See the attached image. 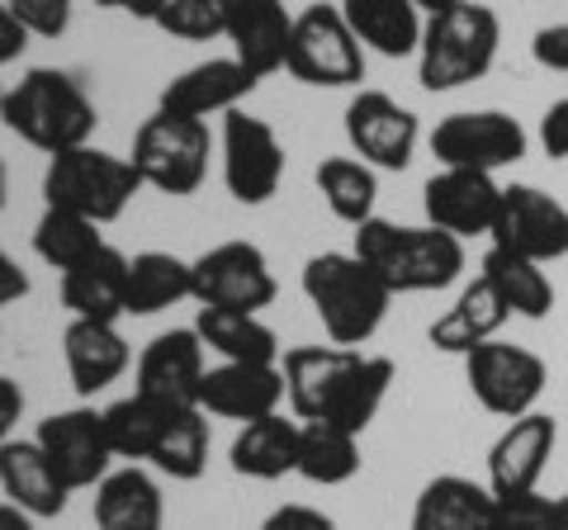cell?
Instances as JSON below:
<instances>
[{
    "label": "cell",
    "mask_w": 568,
    "mask_h": 530,
    "mask_svg": "<svg viewBox=\"0 0 568 530\" xmlns=\"http://www.w3.org/2000/svg\"><path fill=\"white\" fill-rule=\"evenodd\" d=\"M284 402L298 421H327L365 436L379 417L388 384H394V360L369 356V350L346 346H290L284 350Z\"/></svg>",
    "instance_id": "obj_1"
},
{
    "label": "cell",
    "mask_w": 568,
    "mask_h": 530,
    "mask_svg": "<svg viewBox=\"0 0 568 530\" xmlns=\"http://www.w3.org/2000/svg\"><path fill=\"white\" fill-rule=\"evenodd\" d=\"M355 256L375 271L388 289L398 294H436L450 289L465 275V242L440 233L432 223H394V218H369L355 227Z\"/></svg>",
    "instance_id": "obj_2"
},
{
    "label": "cell",
    "mask_w": 568,
    "mask_h": 530,
    "mask_svg": "<svg viewBox=\"0 0 568 530\" xmlns=\"http://www.w3.org/2000/svg\"><path fill=\"white\" fill-rule=\"evenodd\" d=\"M0 123L33 152L58 156L91 143L100 114H95V100L85 95V85L71 72H62V67H29L6 91Z\"/></svg>",
    "instance_id": "obj_3"
},
{
    "label": "cell",
    "mask_w": 568,
    "mask_h": 530,
    "mask_svg": "<svg viewBox=\"0 0 568 530\" xmlns=\"http://www.w3.org/2000/svg\"><path fill=\"white\" fill-rule=\"evenodd\" d=\"M298 285H304V298L317 313V323H323L327 342L346 346V350H361L369 337H375L388 317V304H394V289H388L355 252L308 256Z\"/></svg>",
    "instance_id": "obj_4"
},
{
    "label": "cell",
    "mask_w": 568,
    "mask_h": 530,
    "mask_svg": "<svg viewBox=\"0 0 568 530\" xmlns=\"http://www.w3.org/2000/svg\"><path fill=\"white\" fill-rule=\"evenodd\" d=\"M497 43H503V20H497V10L478 6V0L432 14L417 48L422 91L446 95L469 81H484L497 62Z\"/></svg>",
    "instance_id": "obj_5"
},
{
    "label": "cell",
    "mask_w": 568,
    "mask_h": 530,
    "mask_svg": "<svg viewBox=\"0 0 568 530\" xmlns=\"http://www.w3.org/2000/svg\"><path fill=\"white\" fill-rule=\"evenodd\" d=\"M138 190L148 185H142V175L133 171L129 156H114L91 143L48 156V171H43V204L81 214L100 227L123 218V208L138 200Z\"/></svg>",
    "instance_id": "obj_6"
},
{
    "label": "cell",
    "mask_w": 568,
    "mask_h": 530,
    "mask_svg": "<svg viewBox=\"0 0 568 530\" xmlns=\"http://www.w3.org/2000/svg\"><path fill=\"white\" fill-rule=\"evenodd\" d=\"M209 156H213V133L204 119L152 110L138 123L129 162L148 190H162L171 200H190L209 175Z\"/></svg>",
    "instance_id": "obj_7"
},
{
    "label": "cell",
    "mask_w": 568,
    "mask_h": 530,
    "mask_svg": "<svg viewBox=\"0 0 568 530\" xmlns=\"http://www.w3.org/2000/svg\"><path fill=\"white\" fill-rule=\"evenodd\" d=\"M284 72L298 85H317V91H351L365 81V48L351 33L342 6H308L294 14V39Z\"/></svg>",
    "instance_id": "obj_8"
},
{
    "label": "cell",
    "mask_w": 568,
    "mask_h": 530,
    "mask_svg": "<svg viewBox=\"0 0 568 530\" xmlns=\"http://www.w3.org/2000/svg\"><path fill=\"white\" fill-rule=\"evenodd\" d=\"M465 384L474 402L493 417H507L517 421L526 412H540L536 402L545 398V384H549V369L536 350L526 346H511V342H484L478 350L465 356Z\"/></svg>",
    "instance_id": "obj_9"
},
{
    "label": "cell",
    "mask_w": 568,
    "mask_h": 530,
    "mask_svg": "<svg viewBox=\"0 0 568 530\" xmlns=\"http://www.w3.org/2000/svg\"><path fill=\"white\" fill-rule=\"evenodd\" d=\"M194 271V304L200 308H237L261 313L275 304V271L256 242H219L190 261Z\"/></svg>",
    "instance_id": "obj_10"
},
{
    "label": "cell",
    "mask_w": 568,
    "mask_h": 530,
    "mask_svg": "<svg viewBox=\"0 0 568 530\" xmlns=\"http://www.w3.org/2000/svg\"><path fill=\"white\" fill-rule=\"evenodd\" d=\"M526 147L530 137L521 129V119H511L507 110H459L432 129V152L440 166L497 175L503 166H517Z\"/></svg>",
    "instance_id": "obj_11"
},
{
    "label": "cell",
    "mask_w": 568,
    "mask_h": 530,
    "mask_svg": "<svg viewBox=\"0 0 568 530\" xmlns=\"http://www.w3.org/2000/svg\"><path fill=\"white\" fill-rule=\"evenodd\" d=\"M219 152H223V185H227V194H233L237 204L261 208V204H271L280 194L284 143H280V133L265 119L246 114V110L223 114Z\"/></svg>",
    "instance_id": "obj_12"
},
{
    "label": "cell",
    "mask_w": 568,
    "mask_h": 530,
    "mask_svg": "<svg viewBox=\"0 0 568 530\" xmlns=\"http://www.w3.org/2000/svg\"><path fill=\"white\" fill-rule=\"evenodd\" d=\"M488 246H503V252L540 261V265L564 261L568 256V204H559L540 185H503V204H497Z\"/></svg>",
    "instance_id": "obj_13"
},
{
    "label": "cell",
    "mask_w": 568,
    "mask_h": 530,
    "mask_svg": "<svg viewBox=\"0 0 568 530\" xmlns=\"http://www.w3.org/2000/svg\"><path fill=\"white\" fill-rule=\"evenodd\" d=\"M422 123L388 91H355L346 104V143L375 171H407L417 152Z\"/></svg>",
    "instance_id": "obj_14"
},
{
    "label": "cell",
    "mask_w": 568,
    "mask_h": 530,
    "mask_svg": "<svg viewBox=\"0 0 568 530\" xmlns=\"http://www.w3.org/2000/svg\"><path fill=\"white\" fill-rule=\"evenodd\" d=\"M33 440L43 446L52 459V469L62 473V483L71 492L95 488L104 473L114 469V446L104 431V408H67V412H48L39 421Z\"/></svg>",
    "instance_id": "obj_15"
},
{
    "label": "cell",
    "mask_w": 568,
    "mask_h": 530,
    "mask_svg": "<svg viewBox=\"0 0 568 530\" xmlns=\"http://www.w3.org/2000/svg\"><path fill=\"white\" fill-rule=\"evenodd\" d=\"M497 204H503V185H497V175H488V171L440 166L432 181L422 185L426 223L459 242L488 237L497 223Z\"/></svg>",
    "instance_id": "obj_16"
},
{
    "label": "cell",
    "mask_w": 568,
    "mask_h": 530,
    "mask_svg": "<svg viewBox=\"0 0 568 530\" xmlns=\"http://www.w3.org/2000/svg\"><path fill=\"white\" fill-rule=\"evenodd\" d=\"M209 375V350L194 327H171L162 337L142 346L133 365V388L162 402H181V408H200V384Z\"/></svg>",
    "instance_id": "obj_17"
},
{
    "label": "cell",
    "mask_w": 568,
    "mask_h": 530,
    "mask_svg": "<svg viewBox=\"0 0 568 530\" xmlns=\"http://www.w3.org/2000/svg\"><path fill=\"white\" fill-rule=\"evenodd\" d=\"M256 77L246 72L237 58H204L175 72L162 95H156V110L181 114V119H209V114H233L242 110V100L256 91Z\"/></svg>",
    "instance_id": "obj_18"
},
{
    "label": "cell",
    "mask_w": 568,
    "mask_h": 530,
    "mask_svg": "<svg viewBox=\"0 0 568 530\" xmlns=\"http://www.w3.org/2000/svg\"><path fill=\"white\" fill-rule=\"evenodd\" d=\"M559 446V421L549 412H526L507 421L488 450V488L493 492H536Z\"/></svg>",
    "instance_id": "obj_19"
},
{
    "label": "cell",
    "mask_w": 568,
    "mask_h": 530,
    "mask_svg": "<svg viewBox=\"0 0 568 530\" xmlns=\"http://www.w3.org/2000/svg\"><path fill=\"white\" fill-rule=\"evenodd\" d=\"M200 408L209 417L227 421H261L284 408V369L280 365H242V360H219L209 365L200 384Z\"/></svg>",
    "instance_id": "obj_20"
},
{
    "label": "cell",
    "mask_w": 568,
    "mask_h": 530,
    "mask_svg": "<svg viewBox=\"0 0 568 530\" xmlns=\"http://www.w3.org/2000/svg\"><path fill=\"white\" fill-rule=\"evenodd\" d=\"M129 261L119 246L104 242L95 256L71 265L62 275V308L85 323H119L129 317Z\"/></svg>",
    "instance_id": "obj_21"
},
{
    "label": "cell",
    "mask_w": 568,
    "mask_h": 530,
    "mask_svg": "<svg viewBox=\"0 0 568 530\" xmlns=\"http://www.w3.org/2000/svg\"><path fill=\"white\" fill-rule=\"evenodd\" d=\"M62 360H67L71 388H77L81 398H95L110 384L123 379V369L133 365V350L123 342L119 323H85V317H71L67 332H62Z\"/></svg>",
    "instance_id": "obj_22"
},
{
    "label": "cell",
    "mask_w": 568,
    "mask_h": 530,
    "mask_svg": "<svg viewBox=\"0 0 568 530\" xmlns=\"http://www.w3.org/2000/svg\"><path fill=\"white\" fill-rule=\"evenodd\" d=\"M0 492H6V502L29 511L33 521L62 517L71 498V488L52 469V459L43 455L39 440H20V436L0 446Z\"/></svg>",
    "instance_id": "obj_23"
},
{
    "label": "cell",
    "mask_w": 568,
    "mask_h": 530,
    "mask_svg": "<svg viewBox=\"0 0 568 530\" xmlns=\"http://www.w3.org/2000/svg\"><path fill=\"white\" fill-rule=\"evenodd\" d=\"M95 530H166V498L148 465L110 469L95 483Z\"/></svg>",
    "instance_id": "obj_24"
},
{
    "label": "cell",
    "mask_w": 568,
    "mask_h": 530,
    "mask_svg": "<svg viewBox=\"0 0 568 530\" xmlns=\"http://www.w3.org/2000/svg\"><path fill=\"white\" fill-rule=\"evenodd\" d=\"M290 39H294V14L284 10V0H237V14L227 24V43H233V58L256 81L284 72Z\"/></svg>",
    "instance_id": "obj_25"
},
{
    "label": "cell",
    "mask_w": 568,
    "mask_h": 530,
    "mask_svg": "<svg viewBox=\"0 0 568 530\" xmlns=\"http://www.w3.org/2000/svg\"><path fill=\"white\" fill-rule=\"evenodd\" d=\"M511 323V308L503 304V294H497L484 275H474L459 298L436 317L432 327H426V342L436 350H446V356H469L484 342H497V332Z\"/></svg>",
    "instance_id": "obj_26"
},
{
    "label": "cell",
    "mask_w": 568,
    "mask_h": 530,
    "mask_svg": "<svg viewBox=\"0 0 568 530\" xmlns=\"http://www.w3.org/2000/svg\"><path fill=\"white\" fill-rule=\"evenodd\" d=\"M493 526V488L474 483L465 473H440L432 479L417 502L407 530H488Z\"/></svg>",
    "instance_id": "obj_27"
},
{
    "label": "cell",
    "mask_w": 568,
    "mask_h": 530,
    "mask_svg": "<svg viewBox=\"0 0 568 530\" xmlns=\"http://www.w3.org/2000/svg\"><path fill=\"white\" fill-rule=\"evenodd\" d=\"M227 465H233V473L256 483H275L284 473H298V417L271 412L261 421H246L233 436Z\"/></svg>",
    "instance_id": "obj_28"
},
{
    "label": "cell",
    "mask_w": 568,
    "mask_h": 530,
    "mask_svg": "<svg viewBox=\"0 0 568 530\" xmlns=\"http://www.w3.org/2000/svg\"><path fill=\"white\" fill-rule=\"evenodd\" d=\"M342 14L365 52H379V58L394 62L417 58L426 20L413 0H342Z\"/></svg>",
    "instance_id": "obj_29"
},
{
    "label": "cell",
    "mask_w": 568,
    "mask_h": 530,
    "mask_svg": "<svg viewBox=\"0 0 568 530\" xmlns=\"http://www.w3.org/2000/svg\"><path fill=\"white\" fill-rule=\"evenodd\" d=\"M204 350L219 360H242V365H280L284 346L271 327L261 323V313H237V308H200L194 317Z\"/></svg>",
    "instance_id": "obj_30"
},
{
    "label": "cell",
    "mask_w": 568,
    "mask_h": 530,
    "mask_svg": "<svg viewBox=\"0 0 568 530\" xmlns=\"http://www.w3.org/2000/svg\"><path fill=\"white\" fill-rule=\"evenodd\" d=\"M478 275L503 294V304L511 308V317H530V323H540V317L555 313V279H549V271L540 261H526V256L503 252V246H488Z\"/></svg>",
    "instance_id": "obj_31"
},
{
    "label": "cell",
    "mask_w": 568,
    "mask_h": 530,
    "mask_svg": "<svg viewBox=\"0 0 568 530\" xmlns=\"http://www.w3.org/2000/svg\"><path fill=\"white\" fill-rule=\"evenodd\" d=\"M194 298V271L175 252H138L129 261V317H152Z\"/></svg>",
    "instance_id": "obj_32"
},
{
    "label": "cell",
    "mask_w": 568,
    "mask_h": 530,
    "mask_svg": "<svg viewBox=\"0 0 568 530\" xmlns=\"http://www.w3.org/2000/svg\"><path fill=\"white\" fill-rule=\"evenodd\" d=\"M171 408L181 402H162V398H148V394H123L104 408V431H110V446H114V459H129V465H148L156 440L166 431V417Z\"/></svg>",
    "instance_id": "obj_33"
},
{
    "label": "cell",
    "mask_w": 568,
    "mask_h": 530,
    "mask_svg": "<svg viewBox=\"0 0 568 530\" xmlns=\"http://www.w3.org/2000/svg\"><path fill=\"white\" fill-rule=\"evenodd\" d=\"M355 473H361V436L327 421H298V479L342 488Z\"/></svg>",
    "instance_id": "obj_34"
},
{
    "label": "cell",
    "mask_w": 568,
    "mask_h": 530,
    "mask_svg": "<svg viewBox=\"0 0 568 530\" xmlns=\"http://www.w3.org/2000/svg\"><path fill=\"white\" fill-rule=\"evenodd\" d=\"M317 194L332 208V218H342L351 227H361L375 218V200H379V175L375 166H365L361 156H323L313 171Z\"/></svg>",
    "instance_id": "obj_35"
},
{
    "label": "cell",
    "mask_w": 568,
    "mask_h": 530,
    "mask_svg": "<svg viewBox=\"0 0 568 530\" xmlns=\"http://www.w3.org/2000/svg\"><path fill=\"white\" fill-rule=\"evenodd\" d=\"M209 440H213V431H209L204 408H171L166 431L156 440L148 465L175 483H194V479H204V469H209Z\"/></svg>",
    "instance_id": "obj_36"
},
{
    "label": "cell",
    "mask_w": 568,
    "mask_h": 530,
    "mask_svg": "<svg viewBox=\"0 0 568 530\" xmlns=\"http://www.w3.org/2000/svg\"><path fill=\"white\" fill-rule=\"evenodd\" d=\"M104 246V233L100 223L81 218V214H67V208H48L39 223H33V256H39L43 265H52L58 275H67L71 265H81L85 256H95Z\"/></svg>",
    "instance_id": "obj_37"
},
{
    "label": "cell",
    "mask_w": 568,
    "mask_h": 530,
    "mask_svg": "<svg viewBox=\"0 0 568 530\" xmlns=\"http://www.w3.org/2000/svg\"><path fill=\"white\" fill-rule=\"evenodd\" d=\"M233 14L237 0H166V10L156 14V29L185 43H209V39H227Z\"/></svg>",
    "instance_id": "obj_38"
},
{
    "label": "cell",
    "mask_w": 568,
    "mask_h": 530,
    "mask_svg": "<svg viewBox=\"0 0 568 530\" xmlns=\"http://www.w3.org/2000/svg\"><path fill=\"white\" fill-rule=\"evenodd\" d=\"M549 507L555 498L545 492H493V526L488 530H549Z\"/></svg>",
    "instance_id": "obj_39"
},
{
    "label": "cell",
    "mask_w": 568,
    "mask_h": 530,
    "mask_svg": "<svg viewBox=\"0 0 568 530\" xmlns=\"http://www.w3.org/2000/svg\"><path fill=\"white\" fill-rule=\"evenodd\" d=\"M71 6L77 0H10L14 20L29 29V39H62L71 29Z\"/></svg>",
    "instance_id": "obj_40"
},
{
    "label": "cell",
    "mask_w": 568,
    "mask_h": 530,
    "mask_svg": "<svg viewBox=\"0 0 568 530\" xmlns=\"http://www.w3.org/2000/svg\"><path fill=\"white\" fill-rule=\"evenodd\" d=\"M261 530H336V521L327 517L323 507H308V502H284V507H275L271 517L261 521Z\"/></svg>",
    "instance_id": "obj_41"
},
{
    "label": "cell",
    "mask_w": 568,
    "mask_h": 530,
    "mask_svg": "<svg viewBox=\"0 0 568 530\" xmlns=\"http://www.w3.org/2000/svg\"><path fill=\"white\" fill-rule=\"evenodd\" d=\"M530 58H536L545 72H564L568 77V24H545L530 39Z\"/></svg>",
    "instance_id": "obj_42"
},
{
    "label": "cell",
    "mask_w": 568,
    "mask_h": 530,
    "mask_svg": "<svg viewBox=\"0 0 568 530\" xmlns=\"http://www.w3.org/2000/svg\"><path fill=\"white\" fill-rule=\"evenodd\" d=\"M540 147L549 162H568V95L555 100L540 119Z\"/></svg>",
    "instance_id": "obj_43"
},
{
    "label": "cell",
    "mask_w": 568,
    "mask_h": 530,
    "mask_svg": "<svg viewBox=\"0 0 568 530\" xmlns=\"http://www.w3.org/2000/svg\"><path fill=\"white\" fill-rule=\"evenodd\" d=\"M24 48H29V29L14 20L10 0H0V67L20 62V58H24Z\"/></svg>",
    "instance_id": "obj_44"
},
{
    "label": "cell",
    "mask_w": 568,
    "mask_h": 530,
    "mask_svg": "<svg viewBox=\"0 0 568 530\" xmlns=\"http://www.w3.org/2000/svg\"><path fill=\"white\" fill-rule=\"evenodd\" d=\"M24 417V388L14 384L10 375H0V446L14 440V427H20Z\"/></svg>",
    "instance_id": "obj_45"
},
{
    "label": "cell",
    "mask_w": 568,
    "mask_h": 530,
    "mask_svg": "<svg viewBox=\"0 0 568 530\" xmlns=\"http://www.w3.org/2000/svg\"><path fill=\"white\" fill-rule=\"evenodd\" d=\"M24 294H29V275L20 271V261H14L6 246H0V308L20 304Z\"/></svg>",
    "instance_id": "obj_46"
},
{
    "label": "cell",
    "mask_w": 568,
    "mask_h": 530,
    "mask_svg": "<svg viewBox=\"0 0 568 530\" xmlns=\"http://www.w3.org/2000/svg\"><path fill=\"white\" fill-rule=\"evenodd\" d=\"M100 10H119V14H133V20H148L156 24V14L166 10V0H95Z\"/></svg>",
    "instance_id": "obj_47"
},
{
    "label": "cell",
    "mask_w": 568,
    "mask_h": 530,
    "mask_svg": "<svg viewBox=\"0 0 568 530\" xmlns=\"http://www.w3.org/2000/svg\"><path fill=\"white\" fill-rule=\"evenodd\" d=\"M0 530H33V517L14 502H0Z\"/></svg>",
    "instance_id": "obj_48"
},
{
    "label": "cell",
    "mask_w": 568,
    "mask_h": 530,
    "mask_svg": "<svg viewBox=\"0 0 568 530\" xmlns=\"http://www.w3.org/2000/svg\"><path fill=\"white\" fill-rule=\"evenodd\" d=\"M549 530H568V492H559L555 507H549Z\"/></svg>",
    "instance_id": "obj_49"
},
{
    "label": "cell",
    "mask_w": 568,
    "mask_h": 530,
    "mask_svg": "<svg viewBox=\"0 0 568 530\" xmlns=\"http://www.w3.org/2000/svg\"><path fill=\"white\" fill-rule=\"evenodd\" d=\"M417 10H426V14H440V10H450V6H465V0H413Z\"/></svg>",
    "instance_id": "obj_50"
},
{
    "label": "cell",
    "mask_w": 568,
    "mask_h": 530,
    "mask_svg": "<svg viewBox=\"0 0 568 530\" xmlns=\"http://www.w3.org/2000/svg\"><path fill=\"white\" fill-rule=\"evenodd\" d=\"M10 200V166H6V156H0V208H6Z\"/></svg>",
    "instance_id": "obj_51"
},
{
    "label": "cell",
    "mask_w": 568,
    "mask_h": 530,
    "mask_svg": "<svg viewBox=\"0 0 568 530\" xmlns=\"http://www.w3.org/2000/svg\"><path fill=\"white\" fill-rule=\"evenodd\" d=\"M0 104H6V85H0Z\"/></svg>",
    "instance_id": "obj_52"
}]
</instances>
